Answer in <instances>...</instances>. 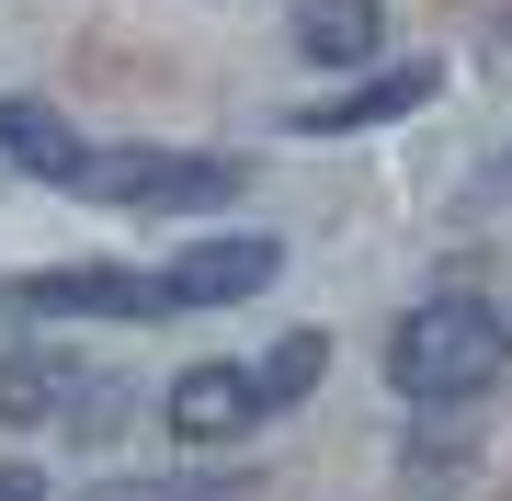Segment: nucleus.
Wrapping results in <instances>:
<instances>
[{
  "instance_id": "1",
  "label": "nucleus",
  "mask_w": 512,
  "mask_h": 501,
  "mask_svg": "<svg viewBox=\"0 0 512 501\" xmlns=\"http://www.w3.org/2000/svg\"><path fill=\"white\" fill-rule=\"evenodd\" d=\"M512 376V331L490 297H421L399 331H387V388L410 410H467Z\"/></svg>"
},
{
  "instance_id": "2",
  "label": "nucleus",
  "mask_w": 512,
  "mask_h": 501,
  "mask_svg": "<svg viewBox=\"0 0 512 501\" xmlns=\"http://www.w3.org/2000/svg\"><path fill=\"white\" fill-rule=\"evenodd\" d=\"M80 194H92V205H137V217H183V205L239 194V171L205 160V149H92Z\"/></svg>"
},
{
  "instance_id": "3",
  "label": "nucleus",
  "mask_w": 512,
  "mask_h": 501,
  "mask_svg": "<svg viewBox=\"0 0 512 501\" xmlns=\"http://www.w3.org/2000/svg\"><path fill=\"white\" fill-rule=\"evenodd\" d=\"M262 410H274L262 365H183L171 399H160V422H171V445H239Z\"/></svg>"
},
{
  "instance_id": "4",
  "label": "nucleus",
  "mask_w": 512,
  "mask_h": 501,
  "mask_svg": "<svg viewBox=\"0 0 512 501\" xmlns=\"http://www.w3.org/2000/svg\"><path fill=\"white\" fill-rule=\"evenodd\" d=\"M171 308V274H137V262H57L35 274V319H160Z\"/></svg>"
},
{
  "instance_id": "5",
  "label": "nucleus",
  "mask_w": 512,
  "mask_h": 501,
  "mask_svg": "<svg viewBox=\"0 0 512 501\" xmlns=\"http://www.w3.org/2000/svg\"><path fill=\"white\" fill-rule=\"evenodd\" d=\"M285 274V240H262V228H239V240H194L171 262V308H239L262 297V285Z\"/></svg>"
},
{
  "instance_id": "6",
  "label": "nucleus",
  "mask_w": 512,
  "mask_h": 501,
  "mask_svg": "<svg viewBox=\"0 0 512 501\" xmlns=\"http://www.w3.org/2000/svg\"><path fill=\"white\" fill-rule=\"evenodd\" d=\"M433 92H444V69H433V57H410V69H376V80H353L342 103H296L285 126H296V137H365V126H399V114H421Z\"/></svg>"
},
{
  "instance_id": "7",
  "label": "nucleus",
  "mask_w": 512,
  "mask_h": 501,
  "mask_svg": "<svg viewBox=\"0 0 512 501\" xmlns=\"http://www.w3.org/2000/svg\"><path fill=\"white\" fill-rule=\"evenodd\" d=\"M0 160H12V171H35V183H57V194H80V171H92V137H80L69 114H46V103L0 92Z\"/></svg>"
},
{
  "instance_id": "8",
  "label": "nucleus",
  "mask_w": 512,
  "mask_h": 501,
  "mask_svg": "<svg viewBox=\"0 0 512 501\" xmlns=\"http://www.w3.org/2000/svg\"><path fill=\"white\" fill-rule=\"evenodd\" d=\"M80 376H92V365L12 342V353H0V422H69V410H92V388H80Z\"/></svg>"
},
{
  "instance_id": "9",
  "label": "nucleus",
  "mask_w": 512,
  "mask_h": 501,
  "mask_svg": "<svg viewBox=\"0 0 512 501\" xmlns=\"http://www.w3.org/2000/svg\"><path fill=\"white\" fill-rule=\"evenodd\" d=\"M387 35V0H296V57L308 69H365Z\"/></svg>"
},
{
  "instance_id": "10",
  "label": "nucleus",
  "mask_w": 512,
  "mask_h": 501,
  "mask_svg": "<svg viewBox=\"0 0 512 501\" xmlns=\"http://www.w3.org/2000/svg\"><path fill=\"white\" fill-rule=\"evenodd\" d=\"M319 376H330V331H285L274 353H262V388H274V410H285V399H308Z\"/></svg>"
},
{
  "instance_id": "11",
  "label": "nucleus",
  "mask_w": 512,
  "mask_h": 501,
  "mask_svg": "<svg viewBox=\"0 0 512 501\" xmlns=\"http://www.w3.org/2000/svg\"><path fill=\"white\" fill-rule=\"evenodd\" d=\"M12 331H46V319H35V274H0V342H12Z\"/></svg>"
},
{
  "instance_id": "12",
  "label": "nucleus",
  "mask_w": 512,
  "mask_h": 501,
  "mask_svg": "<svg viewBox=\"0 0 512 501\" xmlns=\"http://www.w3.org/2000/svg\"><path fill=\"white\" fill-rule=\"evenodd\" d=\"M103 501H217V490H183V479H126V490H103Z\"/></svg>"
},
{
  "instance_id": "13",
  "label": "nucleus",
  "mask_w": 512,
  "mask_h": 501,
  "mask_svg": "<svg viewBox=\"0 0 512 501\" xmlns=\"http://www.w3.org/2000/svg\"><path fill=\"white\" fill-rule=\"evenodd\" d=\"M0 501H46V479L35 467H0Z\"/></svg>"
}]
</instances>
